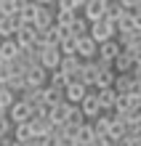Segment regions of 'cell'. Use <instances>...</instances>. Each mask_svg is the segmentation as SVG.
<instances>
[{"label":"cell","mask_w":141,"mask_h":146,"mask_svg":"<svg viewBox=\"0 0 141 146\" xmlns=\"http://www.w3.org/2000/svg\"><path fill=\"white\" fill-rule=\"evenodd\" d=\"M88 37H91L96 45H101V42H109L117 37V27H114V21H107V19H101V21H96L88 27Z\"/></svg>","instance_id":"6da1fadb"},{"label":"cell","mask_w":141,"mask_h":146,"mask_svg":"<svg viewBox=\"0 0 141 146\" xmlns=\"http://www.w3.org/2000/svg\"><path fill=\"white\" fill-rule=\"evenodd\" d=\"M104 8H107V0H85L80 16H83L88 24H96V21L104 19Z\"/></svg>","instance_id":"7a4b0ae2"},{"label":"cell","mask_w":141,"mask_h":146,"mask_svg":"<svg viewBox=\"0 0 141 146\" xmlns=\"http://www.w3.org/2000/svg\"><path fill=\"white\" fill-rule=\"evenodd\" d=\"M37 64H40L45 72H56V69H59V64H61V53H59V48H53V45H45V48L40 50Z\"/></svg>","instance_id":"3957f363"},{"label":"cell","mask_w":141,"mask_h":146,"mask_svg":"<svg viewBox=\"0 0 141 146\" xmlns=\"http://www.w3.org/2000/svg\"><path fill=\"white\" fill-rule=\"evenodd\" d=\"M83 111V117H85V122H91V119H96L101 114V106H99V96H96V90H88V96L80 101V106H77Z\"/></svg>","instance_id":"277c9868"},{"label":"cell","mask_w":141,"mask_h":146,"mask_svg":"<svg viewBox=\"0 0 141 146\" xmlns=\"http://www.w3.org/2000/svg\"><path fill=\"white\" fill-rule=\"evenodd\" d=\"M5 117H8V122H11V125H24V122H29V119H32V109L24 104V101L16 98V104L8 109Z\"/></svg>","instance_id":"5b68a950"},{"label":"cell","mask_w":141,"mask_h":146,"mask_svg":"<svg viewBox=\"0 0 141 146\" xmlns=\"http://www.w3.org/2000/svg\"><path fill=\"white\" fill-rule=\"evenodd\" d=\"M24 82H27V88H45L48 85V72L43 66H29L24 72Z\"/></svg>","instance_id":"8992f818"},{"label":"cell","mask_w":141,"mask_h":146,"mask_svg":"<svg viewBox=\"0 0 141 146\" xmlns=\"http://www.w3.org/2000/svg\"><path fill=\"white\" fill-rule=\"evenodd\" d=\"M13 42L19 45V50H29L35 45V24H24V27L13 35Z\"/></svg>","instance_id":"52a82bcc"},{"label":"cell","mask_w":141,"mask_h":146,"mask_svg":"<svg viewBox=\"0 0 141 146\" xmlns=\"http://www.w3.org/2000/svg\"><path fill=\"white\" fill-rule=\"evenodd\" d=\"M96 50H99V45L85 35V37L77 40V53H75V56L80 58V61H93V58H96Z\"/></svg>","instance_id":"ba28073f"},{"label":"cell","mask_w":141,"mask_h":146,"mask_svg":"<svg viewBox=\"0 0 141 146\" xmlns=\"http://www.w3.org/2000/svg\"><path fill=\"white\" fill-rule=\"evenodd\" d=\"M88 96V88L85 85H80V82H75V85H67L64 88V101L69 106H80V101Z\"/></svg>","instance_id":"9c48e42d"},{"label":"cell","mask_w":141,"mask_h":146,"mask_svg":"<svg viewBox=\"0 0 141 146\" xmlns=\"http://www.w3.org/2000/svg\"><path fill=\"white\" fill-rule=\"evenodd\" d=\"M96 77H99V69H96V64L93 61H83L80 66V85H85L88 90L96 85Z\"/></svg>","instance_id":"30bf717a"},{"label":"cell","mask_w":141,"mask_h":146,"mask_svg":"<svg viewBox=\"0 0 141 146\" xmlns=\"http://www.w3.org/2000/svg\"><path fill=\"white\" fill-rule=\"evenodd\" d=\"M117 56H120V45H117L114 40L101 42V45H99V50H96V58H101V61H107V64H112Z\"/></svg>","instance_id":"8fae6325"},{"label":"cell","mask_w":141,"mask_h":146,"mask_svg":"<svg viewBox=\"0 0 141 146\" xmlns=\"http://www.w3.org/2000/svg\"><path fill=\"white\" fill-rule=\"evenodd\" d=\"M125 135H128V125H125V119H120V117H114V114H112V122H109V133H107V138L114 143V141L125 138Z\"/></svg>","instance_id":"7c38bea8"},{"label":"cell","mask_w":141,"mask_h":146,"mask_svg":"<svg viewBox=\"0 0 141 146\" xmlns=\"http://www.w3.org/2000/svg\"><path fill=\"white\" fill-rule=\"evenodd\" d=\"M19 101H24L29 109L40 106V104H43V88H24V90L19 93Z\"/></svg>","instance_id":"4fadbf2b"},{"label":"cell","mask_w":141,"mask_h":146,"mask_svg":"<svg viewBox=\"0 0 141 146\" xmlns=\"http://www.w3.org/2000/svg\"><path fill=\"white\" fill-rule=\"evenodd\" d=\"M96 96H99V106H101V114H109V111L114 109L117 93H114L112 88H107V90H96Z\"/></svg>","instance_id":"5bb4252c"},{"label":"cell","mask_w":141,"mask_h":146,"mask_svg":"<svg viewBox=\"0 0 141 146\" xmlns=\"http://www.w3.org/2000/svg\"><path fill=\"white\" fill-rule=\"evenodd\" d=\"M35 16H37V3L19 0V19H21V24H35Z\"/></svg>","instance_id":"9a60e30c"},{"label":"cell","mask_w":141,"mask_h":146,"mask_svg":"<svg viewBox=\"0 0 141 146\" xmlns=\"http://www.w3.org/2000/svg\"><path fill=\"white\" fill-rule=\"evenodd\" d=\"M53 13L56 11H51V8H43L37 3V16H35V29H48V27H53Z\"/></svg>","instance_id":"2e32d148"},{"label":"cell","mask_w":141,"mask_h":146,"mask_svg":"<svg viewBox=\"0 0 141 146\" xmlns=\"http://www.w3.org/2000/svg\"><path fill=\"white\" fill-rule=\"evenodd\" d=\"M133 66H136V64L130 61V56L120 50V56L112 61V72H114V74H130V72H133Z\"/></svg>","instance_id":"e0dca14e"},{"label":"cell","mask_w":141,"mask_h":146,"mask_svg":"<svg viewBox=\"0 0 141 146\" xmlns=\"http://www.w3.org/2000/svg\"><path fill=\"white\" fill-rule=\"evenodd\" d=\"M43 104L51 106V109L64 104V90H56V88H51V85H45V88H43Z\"/></svg>","instance_id":"ac0fdd59"},{"label":"cell","mask_w":141,"mask_h":146,"mask_svg":"<svg viewBox=\"0 0 141 146\" xmlns=\"http://www.w3.org/2000/svg\"><path fill=\"white\" fill-rule=\"evenodd\" d=\"M51 119H29V130H32V138H45V135H51Z\"/></svg>","instance_id":"d6986e66"},{"label":"cell","mask_w":141,"mask_h":146,"mask_svg":"<svg viewBox=\"0 0 141 146\" xmlns=\"http://www.w3.org/2000/svg\"><path fill=\"white\" fill-rule=\"evenodd\" d=\"M80 66H83V61H80V58H77V56H61L59 72L69 77V74H77V72H80Z\"/></svg>","instance_id":"ffe728a7"},{"label":"cell","mask_w":141,"mask_h":146,"mask_svg":"<svg viewBox=\"0 0 141 146\" xmlns=\"http://www.w3.org/2000/svg\"><path fill=\"white\" fill-rule=\"evenodd\" d=\"M19 53L21 50H19V45H16L13 40H0V58H3L5 64H11Z\"/></svg>","instance_id":"44dd1931"},{"label":"cell","mask_w":141,"mask_h":146,"mask_svg":"<svg viewBox=\"0 0 141 146\" xmlns=\"http://www.w3.org/2000/svg\"><path fill=\"white\" fill-rule=\"evenodd\" d=\"M130 85H133V77H130V74H114L112 90L117 93V96H128V93H130Z\"/></svg>","instance_id":"7402d4cb"},{"label":"cell","mask_w":141,"mask_h":146,"mask_svg":"<svg viewBox=\"0 0 141 146\" xmlns=\"http://www.w3.org/2000/svg\"><path fill=\"white\" fill-rule=\"evenodd\" d=\"M109 122H112V111H109V114H99L96 119H91V127H93V133L101 138V135L109 133Z\"/></svg>","instance_id":"603a6c76"},{"label":"cell","mask_w":141,"mask_h":146,"mask_svg":"<svg viewBox=\"0 0 141 146\" xmlns=\"http://www.w3.org/2000/svg\"><path fill=\"white\" fill-rule=\"evenodd\" d=\"M93 138H96V133H93L91 122H85V125H80V127H77V135H75L77 146H91V143H93Z\"/></svg>","instance_id":"cb8c5ba5"},{"label":"cell","mask_w":141,"mask_h":146,"mask_svg":"<svg viewBox=\"0 0 141 146\" xmlns=\"http://www.w3.org/2000/svg\"><path fill=\"white\" fill-rule=\"evenodd\" d=\"M133 104H136V101L130 98V96H117V101H114V109H112V114L122 119V117H125L128 111H130V106H133Z\"/></svg>","instance_id":"d4e9b609"},{"label":"cell","mask_w":141,"mask_h":146,"mask_svg":"<svg viewBox=\"0 0 141 146\" xmlns=\"http://www.w3.org/2000/svg\"><path fill=\"white\" fill-rule=\"evenodd\" d=\"M11 138H13L16 143H27V141H32L29 122H24V125H13V130H11Z\"/></svg>","instance_id":"484cf974"},{"label":"cell","mask_w":141,"mask_h":146,"mask_svg":"<svg viewBox=\"0 0 141 146\" xmlns=\"http://www.w3.org/2000/svg\"><path fill=\"white\" fill-rule=\"evenodd\" d=\"M67 114H69V104L64 101V104H59V106H53L51 109V125H64L67 122Z\"/></svg>","instance_id":"4316f807"},{"label":"cell","mask_w":141,"mask_h":146,"mask_svg":"<svg viewBox=\"0 0 141 146\" xmlns=\"http://www.w3.org/2000/svg\"><path fill=\"white\" fill-rule=\"evenodd\" d=\"M88 27H91V24H88V21L83 19L80 13H77V19H75V24H72V27H69V35L80 40V37H85V35H88Z\"/></svg>","instance_id":"83f0119b"},{"label":"cell","mask_w":141,"mask_h":146,"mask_svg":"<svg viewBox=\"0 0 141 146\" xmlns=\"http://www.w3.org/2000/svg\"><path fill=\"white\" fill-rule=\"evenodd\" d=\"M59 53H61V56H75V53H77V37L67 35L64 40L59 42Z\"/></svg>","instance_id":"f1b7e54d"},{"label":"cell","mask_w":141,"mask_h":146,"mask_svg":"<svg viewBox=\"0 0 141 146\" xmlns=\"http://www.w3.org/2000/svg\"><path fill=\"white\" fill-rule=\"evenodd\" d=\"M122 13H125V11H122L120 3H112V0H107V8H104V19H107V21H117Z\"/></svg>","instance_id":"f546056e"},{"label":"cell","mask_w":141,"mask_h":146,"mask_svg":"<svg viewBox=\"0 0 141 146\" xmlns=\"http://www.w3.org/2000/svg\"><path fill=\"white\" fill-rule=\"evenodd\" d=\"M112 85H114V72H99L93 90H107V88H112Z\"/></svg>","instance_id":"4dcf8cb0"},{"label":"cell","mask_w":141,"mask_h":146,"mask_svg":"<svg viewBox=\"0 0 141 146\" xmlns=\"http://www.w3.org/2000/svg\"><path fill=\"white\" fill-rule=\"evenodd\" d=\"M122 119H125V125H128V127L141 125V101H136V104L130 106V111H128V114L122 117Z\"/></svg>","instance_id":"1f68e13d"},{"label":"cell","mask_w":141,"mask_h":146,"mask_svg":"<svg viewBox=\"0 0 141 146\" xmlns=\"http://www.w3.org/2000/svg\"><path fill=\"white\" fill-rule=\"evenodd\" d=\"M48 85H51V88H56V90H64L67 85H69L67 82V74H61L59 69L56 72H48Z\"/></svg>","instance_id":"d6a6232c"},{"label":"cell","mask_w":141,"mask_h":146,"mask_svg":"<svg viewBox=\"0 0 141 146\" xmlns=\"http://www.w3.org/2000/svg\"><path fill=\"white\" fill-rule=\"evenodd\" d=\"M13 104H16V93H11L5 85H0V109H5V111H8Z\"/></svg>","instance_id":"836d02e7"},{"label":"cell","mask_w":141,"mask_h":146,"mask_svg":"<svg viewBox=\"0 0 141 146\" xmlns=\"http://www.w3.org/2000/svg\"><path fill=\"white\" fill-rule=\"evenodd\" d=\"M5 88L11 90V93H16V98H19V93L27 88V82H24V74H16V72H13V77L8 80V85H5Z\"/></svg>","instance_id":"e575fe53"},{"label":"cell","mask_w":141,"mask_h":146,"mask_svg":"<svg viewBox=\"0 0 141 146\" xmlns=\"http://www.w3.org/2000/svg\"><path fill=\"white\" fill-rule=\"evenodd\" d=\"M64 125H72V127H80V125H85L83 111L77 109V106H69V114H67V122H64Z\"/></svg>","instance_id":"d590c367"},{"label":"cell","mask_w":141,"mask_h":146,"mask_svg":"<svg viewBox=\"0 0 141 146\" xmlns=\"http://www.w3.org/2000/svg\"><path fill=\"white\" fill-rule=\"evenodd\" d=\"M128 141H130V146H141V125L128 127Z\"/></svg>","instance_id":"8d00e7d4"},{"label":"cell","mask_w":141,"mask_h":146,"mask_svg":"<svg viewBox=\"0 0 141 146\" xmlns=\"http://www.w3.org/2000/svg\"><path fill=\"white\" fill-rule=\"evenodd\" d=\"M11 77H13V66L11 64H3V66H0V85H8Z\"/></svg>","instance_id":"74e56055"},{"label":"cell","mask_w":141,"mask_h":146,"mask_svg":"<svg viewBox=\"0 0 141 146\" xmlns=\"http://www.w3.org/2000/svg\"><path fill=\"white\" fill-rule=\"evenodd\" d=\"M11 130H13V125L8 122V117H3V119H0V138H8Z\"/></svg>","instance_id":"f35d334b"},{"label":"cell","mask_w":141,"mask_h":146,"mask_svg":"<svg viewBox=\"0 0 141 146\" xmlns=\"http://www.w3.org/2000/svg\"><path fill=\"white\" fill-rule=\"evenodd\" d=\"M91 146H114L109 138H107V135H101V138H99V135H96V138H93V143Z\"/></svg>","instance_id":"ab89813d"},{"label":"cell","mask_w":141,"mask_h":146,"mask_svg":"<svg viewBox=\"0 0 141 146\" xmlns=\"http://www.w3.org/2000/svg\"><path fill=\"white\" fill-rule=\"evenodd\" d=\"M59 146H77V141L69 138V135H61V138H59Z\"/></svg>","instance_id":"60d3db41"},{"label":"cell","mask_w":141,"mask_h":146,"mask_svg":"<svg viewBox=\"0 0 141 146\" xmlns=\"http://www.w3.org/2000/svg\"><path fill=\"white\" fill-rule=\"evenodd\" d=\"M5 114H8V111H5V109H0V119H3V117H5Z\"/></svg>","instance_id":"b9f144b4"}]
</instances>
